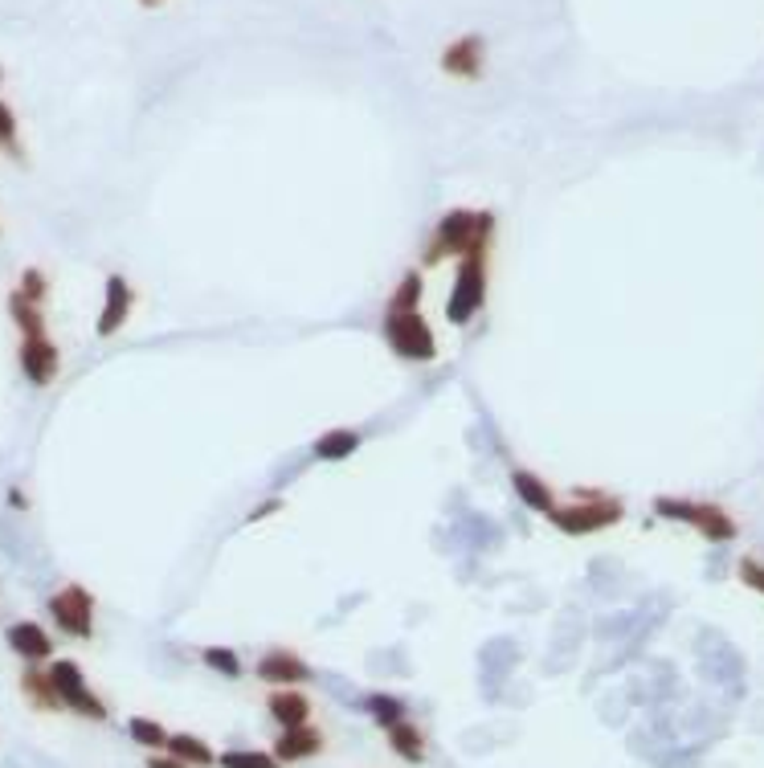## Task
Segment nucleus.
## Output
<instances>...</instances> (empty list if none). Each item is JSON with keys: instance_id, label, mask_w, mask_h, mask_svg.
Wrapping results in <instances>:
<instances>
[{"instance_id": "24", "label": "nucleus", "mask_w": 764, "mask_h": 768, "mask_svg": "<svg viewBox=\"0 0 764 768\" xmlns=\"http://www.w3.org/2000/svg\"><path fill=\"white\" fill-rule=\"evenodd\" d=\"M0 152L13 155V160H21V127H16V110L0 98Z\"/></svg>"}, {"instance_id": "27", "label": "nucleus", "mask_w": 764, "mask_h": 768, "mask_svg": "<svg viewBox=\"0 0 764 768\" xmlns=\"http://www.w3.org/2000/svg\"><path fill=\"white\" fill-rule=\"evenodd\" d=\"M127 732H131V740L143 744V748H164V744H168V732H164L156 720H143V715H136V720L127 723Z\"/></svg>"}, {"instance_id": "13", "label": "nucleus", "mask_w": 764, "mask_h": 768, "mask_svg": "<svg viewBox=\"0 0 764 768\" xmlns=\"http://www.w3.org/2000/svg\"><path fill=\"white\" fill-rule=\"evenodd\" d=\"M324 753V736L307 728V723H298V728H282L279 744H274V760L282 765H291V760H307V756H319Z\"/></svg>"}, {"instance_id": "26", "label": "nucleus", "mask_w": 764, "mask_h": 768, "mask_svg": "<svg viewBox=\"0 0 764 768\" xmlns=\"http://www.w3.org/2000/svg\"><path fill=\"white\" fill-rule=\"evenodd\" d=\"M204 666H213L218 675L225 678H242V659H237L230 645H204Z\"/></svg>"}, {"instance_id": "8", "label": "nucleus", "mask_w": 764, "mask_h": 768, "mask_svg": "<svg viewBox=\"0 0 764 768\" xmlns=\"http://www.w3.org/2000/svg\"><path fill=\"white\" fill-rule=\"evenodd\" d=\"M442 74L454 78V82H483L486 78V37L479 33H462V37H454L450 46L442 49Z\"/></svg>"}, {"instance_id": "20", "label": "nucleus", "mask_w": 764, "mask_h": 768, "mask_svg": "<svg viewBox=\"0 0 764 768\" xmlns=\"http://www.w3.org/2000/svg\"><path fill=\"white\" fill-rule=\"evenodd\" d=\"M168 756H176V760H185L188 768H209V765H218V756H213V748L204 744V740H197V736H168Z\"/></svg>"}, {"instance_id": "6", "label": "nucleus", "mask_w": 764, "mask_h": 768, "mask_svg": "<svg viewBox=\"0 0 764 768\" xmlns=\"http://www.w3.org/2000/svg\"><path fill=\"white\" fill-rule=\"evenodd\" d=\"M49 617H54V626L66 633V638H94V593L86 584H62L54 597H49Z\"/></svg>"}, {"instance_id": "29", "label": "nucleus", "mask_w": 764, "mask_h": 768, "mask_svg": "<svg viewBox=\"0 0 764 768\" xmlns=\"http://www.w3.org/2000/svg\"><path fill=\"white\" fill-rule=\"evenodd\" d=\"M148 768H188L185 760H176V756H152Z\"/></svg>"}, {"instance_id": "17", "label": "nucleus", "mask_w": 764, "mask_h": 768, "mask_svg": "<svg viewBox=\"0 0 764 768\" xmlns=\"http://www.w3.org/2000/svg\"><path fill=\"white\" fill-rule=\"evenodd\" d=\"M21 695H25L37 711H58V707H62V699L54 691V678H49V671H42V666H30V671L21 675Z\"/></svg>"}, {"instance_id": "5", "label": "nucleus", "mask_w": 764, "mask_h": 768, "mask_svg": "<svg viewBox=\"0 0 764 768\" xmlns=\"http://www.w3.org/2000/svg\"><path fill=\"white\" fill-rule=\"evenodd\" d=\"M486 258L491 254H467L454 266V287L446 294V323L450 327H467L486 307Z\"/></svg>"}, {"instance_id": "18", "label": "nucleus", "mask_w": 764, "mask_h": 768, "mask_svg": "<svg viewBox=\"0 0 764 768\" xmlns=\"http://www.w3.org/2000/svg\"><path fill=\"white\" fill-rule=\"evenodd\" d=\"M9 319L16 323V331L21 339L25 336H46V307H37L30 299H21V294H9Z\"/></svg>"}, {"instance_id": "3", "label": "nucleus", "mask_w": 764, "mask_h": 768, "mask_svg": "<svg viewBox=\"0 0 764 768\" xmlns=\"http://www.w3.org/2000/svg\"><path fill=\"white\" fill-rule=\"evenodd\" d=\"M625 508L618 499L597 491H573V503H556V511L548 515V523L564 532V536H593V532H606L613 523H622Z\"/></svg>"}, {"instance_id": "1", "label": "nucleus", "mask_w": 764, "mask_h": 768, "mask_svg": "<svg viewBox=\"0 0 764 768\" xmlns=\"http://www.w3.org/2000/svg\"><path fill=\"white\" fill-rule=\"evenodd\" d=\"M495 237V213L491 209H450L437 217L434 233L422 249V266H442L446 258H467V254H491Z\"/></svg>"}, {"instance_id": "23", "label": "nucleus", "mask_w": 764, "mask_h": 768, "mask_svg": "<svg viewBox=\"0 0 764 768\" xmlns=\"http://www.w3.org/2000/svg\"><path fill=\"white\" fill-rule=\"evenodd\" d=\"M13 291L21 294V299H30V303H37V307H46V299H49L46 270H42V266H30V270H21V278H16Z\"/></svg>"}, {"instance_id": "4", "label": "nucleus", "mask_w": 764, "mask_h": 768, "mask_svg": "<svg viewBox=\"0 0 764 768\" xmlns=\"http://www.w3.org/2000/svg\"><path fill=\"white\" fill-rule=\"evenodd\" d=\"M655 515H658V520H671V523H686V527H695L707 544H732V539L740 536L736 520L724 508H716V503H695V499L658 494Z\"/></svg>"}, {"instance_id": "16", "label": "nucleus", "mask_w": 764, "mask_h": 768, "mask_svg": "<svg viewBox=\"0 0 764 768\" xmlns=\"http://www.w3.org/2000/svg\"><path fill=\"white\" fill-rule=\"evenodd\" d=\"M266 711H270L282 728H298V723H307V715H312V703H307V695L303 691L279 687V691L266 699Z\"/></svg>"}, {"instance_id": "15", "label": "nucleus", "mask_w": 764, "mask_h": 768, "mask_svg": "<svg viewBox=\"0 0 764 768\" xmlns=\"http://www.w3.org/2000/svg\"><path fill=\"white\" fill-rule=\"evenodd\" d=\"M360 446H364V438H360L356 430L336 426V430H328V433H319V438H315L312 454H315V462H348Z\"/></svg>"}, {"instance_id": "14", "label": "nucleus", "mask_w": 764, "mask_h": 768, "mask_svg": "<svg viewBox=\"0 0 764 768\" xmlns=\"http://www.w3.org/2000/svg\"><path fill=\"white\" fill-rule=\"evenodd\" d=\"M512 491L524 508L536 511V515H544V520L556 511V494H552V487H548L540 475H531V470H512Z\"/></svg>"}, {"instance_id": "10", "label": "nucleus", "mask_w": 764, "mask_h": 768, "mask_svg": "<svg viewBox=\"0 0 764 768\" xmlns=\"http://www.w3.org/2000/svg\"><path fill=\"white\" fill-rule=\"evenodd\" d=\"M131 311H136V287L124 275H107V282H103V307H98V323H94L98 339L119 336V327L131 319Z\"/></svg>"}, {"instance_id": "11", "label": "nucleus", "mask_w": 764, "mask_h": 768, "mask_svg": "<svg viewBox=\"0 0 764 768\" xmlns=\"http://www.w3.org/2000/svg\"><path fill=\"white\" fill-rule=\"evenodd\" d=\"M258 678L270 683V687H298V683L312 678V666L298 654H291V650H266L258 659Z\"/></svg>"}, {"instance_id": "21", "label": "nucleus", "mask_w": 764, "mask_h": 768, "mask_svg": "<svg viewBox=\"0 0 764 768\" xmlns=\"http://www.w3.org/2000/svg\"><path fill=\"white\" fill-rule=\"evenodd\" d=\"M422 294H425V275L422 270H405L401 282L392 287L385 311H422Z\"/></svg>"}, {"instance_id": "28", "label": "nucleus", "mask_w": 764, "mask_h": 768, "mask_svg": "<svg viewBox=\"0 0 764 768\" xmlns=\"http://www.w3.org/2000/svg\"><path fill=\"white\" fill-rule=\"evenodd\" d=\"M740 581L749 584V589H756V593H764V565L761 560L744 556V560H740Z\"/></svg>"}, {"instance_id": "2", "label": "nucleus", "mask_w": 764, "mask_h": 768, "mask_svg": "<svg viewBox=\"0 0 764 768\" xmlns=\"http://www.w3.org/2000/svg\"><path fill=\"white\" fill-rule=\"evenodd\" d=\"M380 339L405 364H434L437 360V336L422 311H385L380 315Z\"/></svg>"}, {"instance_id": "12", "label": "nucleus", "mask_w": 764, "mask_h": 768, "mask_svg": "<svg viewBox=\"0 0 764 768\" xmlns=\"http://www.w3.org/2000/svg\"><path fill=\"white\" fill-rule=\"evenodd\" d=\"M4 638H9L16 659H25L30 666H42V662L54 659V642H49V633L37 621H13Z\"/></svg>"}, {"instance_id": "9", "label": "nucleus", "mask_w": 764, "mask_h": 768, "mask_svg": "<svg viewBox=\"0 0 764 768\" xmlns=\"http://www.w3.org/2000/svg\"><path fill=\"white\" fill-rule=\"evenodd\" d=\"M16 364H21V376L33 384V388H46V384L58 381V372H62V352H58V344L46 336H25L21 339V348H16Z\"/></svg>"}, {"instance_id": "25", "label": "nucleus", "mask_w": 764, "mask_h": 768, "mask_svg": "<svg viewBox=\"0 0 764 768\" xmlns=\"http://www.w3.org/2000/svg\"><path fill=\"white\" fill-rule=\"evenodd\" d=\"M221 768H282V760H274L270 753H250V748H230L218 756Z\"/></svg>"}, {"instance_id": "7", "label": "nucleus", "mask_w": 764, "mask_h": 768, "mask_svg": "<svg viewBox=\"0 0 764 768\" xmlns=\"http://www.w3.org/2000/svg\"><path fill=\"white\" fill-rule=\"evenodd\" d=\"M49 678H54V691L62 699V707L79 711L86 720H107V703L91 691V683L82 675V666L74 659H58L49 666Z\"/></svg>"}, {"instance_id": "19", "label": "nucleus", "mask_w": 764, "mask_h": 768, "mask_svg": "<svg viewBox=\"0 0 764 768\" xmlns=\"http://www.w3.org/2000/svg\"><path fill=\"white\" fill-rule=\"evenodd\" d=\"M389 744H392V753L401 756V760H409V765H422V760H425V736L409 720L392 723Z\"/></svg>"}, {"instance_id": "30", "label": "nucleus", "mask_w": 764, "mask_h": 768, "mask_svg": "<svg viewBox=\"0 0 764 768\" xmlns=\"http://www.w3.org/2000/svg\"><path fill=\"white\" fill-rule=\"evenodd\" d=\"M282 508V503H279V499H274V503H266V508H258V511H254V515H250V523H258V520H266V515H270V511H279Z\"/></svg>"}, {"instance_id": "31", "label": "nucleus", "mask_w": 764, "mask_h": 768, "mask_svg": "<svg viewBox=\"0 0 764 768\" xmlns=\"http://www.w3.org/2000/svg\"><path fill=\"white\" fill-rule=\"evenodd\" d=\"M143 9H164V4H168V0H140Z\"/></svg>"}, {"instance_id": "22", "label": "nucleus", "mask_w": 764, "mask_h": 768, "mask_svg": "<svg viewBox=\"0 0 764 768\" xmlns=\"http://www.w3.org/2000/svg\"><path fill=\"white\" fill-rule=\"evenodd\" d=\"M364 707H368V715H373V720L380 723L385 732H389L392 723L405 720V703H401L397 695H368V699H364Z\"/></svg>"}]
</instances>
